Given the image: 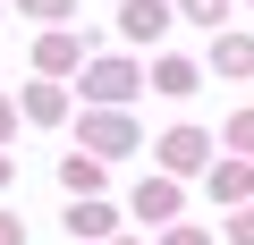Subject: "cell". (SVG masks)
Listing matches in <instances>:
<instances>
[{"label":"cell","mask_w":254,"mask_h":245,"mask_svg":"<svg viewBox=\"0 0 254 245\" xmlns=\"http://www.w3.org/2000/svg\"><path fill=\"white\" fill-rule=\"evenodd\" d=\"M85 93L93 101H127V93H136V68H127V59H102V68H85Z\"/></svg>","instance_id":"cell-1"},{"label":"cell","mask_w":254,"mask_h":245,"mask_svg":"<svg viewBox=\"0 0 254 245\" xmlns=\"http://www.w3.org/2000/svg\"><path fill=\"white\" fill-rule=\"evenodd\" d=\"M85 144H93V152H127V144H136V127H127L119 110H102V118H85Z\"/></svg>","instance_id":"cell-2"},{"label":"cell","mask_w":254,"mask_h":245,"mask_svg":"<svg viewBox=\"0 0 254 245\" xmlns=\"http://www.w3.org/2000/svg\"><path fill=\"white\" fill-rule=\"evenodd\" d=\"M127 34H136V43H153V34H170V9H161V0H127V17H119Z\"/></svg>","instance_id":"cell-3"},{"label":"cell","mask_w":254,"mask_h":245,"mask_svg":"<svg viewBox=\"0 0 254 245\" xmlns=\"http://www.w3.org/2000/svg\"><path fill=\"white\" fill-rule=\"evenodd\" d=\"M136 211H144V220H170V211H178V186H170V178H144V186H136Z\"/></svg>","instance_id":"cell-4"},{"label":"cell","mask_w":254,"mask_h":245,"mask_svg":"<svg viewBox=\"0 0 254 245\" xmlns=\"http://www.w3.org/2000/svg\"><path fill=\"white\" fill-rule=\"evenodd\" d=\"M203 152H212V144H203V136H195V127H178V136H170V144H161V161H170V169H195V161H203Z\"/></svg>","instance_id":"cell-5"},{"label":"cell","mask_w":254,"mask_h":245,"mask_svg":"<svg viewBox=\"0 0 254 245\" xmlns=\"http://www.w3.org/2000/svg\"><path fill=\"white\" fill-rule=\"evenodd\" d=\"M68 237H110V211L102 203H68Z\"/></svg>","instance_id":"cell-6"},{"label":"cell","mask_w":254,"mask_h":245,"mask_svg":"<svg viewBox=\"0 0 254 245\" xmlns=\"http://www.w3.org/2000/svg\"><path fill=\"white\" fill-rule=\"evenodd\" d=\"M60 178H68V186H76V203H85V195H93V186H102V169H93V152H68V169H60Z\"/></svg>","instance_id":"cell-7"},{"label":"cell","mask_w":254,"mask_h":245,"mask_svg":"<svg viewBox=\"0 0 254 245\" xmlns=\"http://www.w3.org/2000/svg\"><path fill=\"white\" fill-rule=\"evenodd\" d=\"M212 68H229V76H246V68H254V43H246V34H229V43L212 51Z\"/></svg>","instance_id":"cell-8"},{"label":"cell","mask_w":254,"mask_h":245,"mask_svg":"<svg viewBox=\"0 0 254 245\" xmlns=\"http://www.w3.org/2000/svg\"><path fill=\"white\" fill-rule=\"evenodd\" d=\"M60 110H68V101H60V85H34V93H26V118H43V127H51Z\"/></svg>","instance_id":"cell-9"},{"label":"cell","mask_w":254,"mask_h":245,"mask_svg":"<svg viewBox=\"0 0 254 245\" xmlns=\"http://www.w3.org/2000/svg\"><path fill=\"white\" fill-rule=\"evenodd\" d=\"M153 85H161V93H187V85H195V68H187V59H161V68H153Z\"/></svg>","instance_id":"cell-10"},{"label":"cell","mask_w":254,"mask_h":245,"mask_svg":"<svg viewBox=\"0 0 254 245\" xmlns=\"http://www.w3.org/2000/svg\"><path fill=\"white\" fill-rule=\"evenodd\" d=\"M246 186H254V178H246V169H237V161H229V169H212V195H220V203H237V195H246Z\"/></svg>","instance_id":"cell-11"},{"label":"cell","mask_w":254,"mask_h":245,"mask_svg":"<svg viewBox=\"0 0 254 245\" xmlns=\"http://www.w3.org/2000/svg\"><path fill=\"white\" fill-rule=\"evenodd\" d=\"M220 9H229V0H187V17H195V26H212Z\"/></svg>","instance_id":"cell-12"},{"label":"cell","mask_w":254,"mask_h":245,"mask_svg":"<svg viewBox=\"0 0 254 245\" xmlns=\"http://www.w3.org/2000/svg\"><path fill=\"white\" fill-rule=\"evenodd\" d=\"M0 245H26V228H17V220H9V211H0Z\"/></svg>","instance_id":"cell-13"},{"label":"cell","mask_w":254,"mask_h":245,"mask_svg":"<svg viewBox=\"0 0 254 245\" xmlns=\"http://www.w3.org/2000/svg\"><path fill=\"white\" fill-rule=\"evenodd\" d=\"M26 9H34V17H60V9H68V0H26Z\"/></svg>","instance_id":"cell-14"},{"label":"cell","mask_w":254,"mask_h":245,"mask_svg":"<svg viewBox=\"0 0 254 245\" xmlns=\"http://www.w3.org/2000/svg\"><path fill=\"white\" fill-rule=\"evenodd\" d=\"M229 245H254V211H246V220H237V237H229Z\"/></svg>","instance_id":"cell-15"},{"label":"cell","mask_w":254,"mask_h":245,"mask_svg":"<svg viewBox=\"0 0 254 245\" xmlns=\"http://www.w3.org/2000/svg\"><path fill=\"white\" fill-rule=\"evenodd\" d=\"M237 144H246V152H254V118H237Z\"/></svg>","instance_id":"cell-16"},{"label":"cell","mask_w":254,"mask_h":245,"mask_svg":"<svg viewBox=\"0 0 254 245\" xmlns=\"http://www.w3.org/2000/svg\"><path fill=\"white\" fill-rule=\"evenodd\" d=\"M170 245H203V237H195V228H178V237H170Z\"/></svg>","instance_id":"cell-17"},{"label":"cell","mask_w":254,"mask_h":245,"mask_svg":"<svg viewBox=\"0 0 254 245\" xmlns=\"http://www.w3.org/2000/svg\"><path fill=\"white\" fill-rule=\"evenodd\" d=\"M0 136H9V101H0Z\"/></svg>","instance_id":"cell-18"},{"label":"cell","mask_w":254,"mask_h":245,"mask_svg":"<svg viewBox=\"0 0 254 245\" xmlns=\"http://www.w3.org/2000/svg\"><path fill=\"white\" fill-rule=\"evenodd\" d=\"M0 186H9V161H0Z\"/></svg>","instance_id":"cell-19"},{"label":"cell","mask_w":254,"mask_h":245,"mask_svg":"<svg viewBox=\"0 0 254 245\" xmlns=\"http://www.w3.org/2000/svg\"><path fill=\"white\" fill-rule=\"evenodd\" d=\"M110 245H127V237H110Z\"/></svg>","instance_id":"cell-20"}]
</instances>
